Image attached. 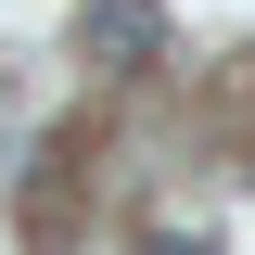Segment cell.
Segmentation results:
<instances>
[{
    "instance_id": "cell-1",
    "label": "cell",
    "mask_w": 255,
    "mask_h": 255,
    "mask_svg": "<svg viewBox=\"0 0 255 255\" xmlns=\"http://www.w3.org/2000/svg\"><path fill=\"white\" fill-rule=\"evenodd\" d=\"M77 51L115 64V77H140V64L166 51V0H90V13H77Z\"/></svg>"
},
{
    "instance_id": "cell-2",
    "label": "cell",
    "mask_w": 255,
    "mask_h": 255,
    "mask_svg": "<svg viewBox=\"0 0 255 255\" xmlns=\"http://www.w3.org/2000/svg\"><path fill=\"white\" fill-rule=\"evenodd\" d=\"M140 255H217V243H204V230H153Z\"/></svg>"
}]
</instances>
